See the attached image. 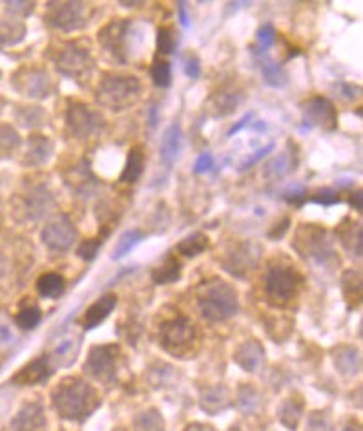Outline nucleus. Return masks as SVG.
Listing matches in <instances>:
<instances>
[{"label":"nucleus","mask_w":363,"mask_h":431,"mask_svg":"<svg viewBox=\"0 0 363 431\" xmlns=\"http://www.w3.org/2000/svg\"><path fill=\"white\" fill-rule=\"evenodd\" d=\"M53 408L68 421H84L99 406L97 391L82 379H64L52 393Z\"/></svg>","instance_id":"obj_1"},{"label":"nucleus","mask_w":363,"mask_h":431,"mask_svg":"<svg viewBox=\"0 0 363 431\" xmlns=\"http://www.w3.org/2000/svg\"><path fill=\"white\" fill-rule=\"evenodd\" d=\"M199 311L208 322H223L237 313L236 289L219 278H210L198 287Z\"/></svg>","instance_id":"obj_2"},{"label":"nucleus","mask_w":363,"mask_h":431,"mask_svg":"<svg viewBox=\"0 0 363 431\" xmlns=\"http://www.w3.org/2000/svg\"><path fill=\"white\" fill-rule=\"evenodd\" d=\"M142 92L141 81L128 73H106L101 79L95 99L104 108L112 112H123L139 101Z\"/></svg>","instance_id":"obj_3"},{"label":"nucleus","mask_w":363,"mask_h":431,"mask_svg":"<svg viewBox=\"0 0 363 431\" xmlns=\"http://www.w3.org/2000/svg\"><path fill=\"white\" fill-rule=\"evenodd\" d=\"M302 275L292 265L276 263L265 278V293L274 307H287L302 287Z\"/></svg>","instance_id":"obj_4"},{"label":"nucleus","mask_w":363,"mask_h":431,"mask_svg":"<svg viewBox=\"0 0 363 431\" xmlns=\"http://www.w3.org/2000/svg\"><path fill=\"white\" fill-rule=\"evenodd\" d=\"M57 70L75 82H86L94 70L90 50L80 43H68L57 55Z\"/></svg>","instance_id":"obj_5"},{"label":"nucleus","mask_w":363,"mask_h":431,"mask_svg":"<svg viewBox=\"0 0 363 431\" xmlns=\"http://www.w3.org/2000/svg\"><path fill=\"white\" fill-rule=\"evenodd\" d=\"M91 10L82 2H53L47 8L46 19L50 26L61 29L64 34H71L84 28L90 20Z\"/></svg>","instance_id":"obj_6"},{"label":"nucleus","mask_w":363,"mask_h":431,"mask_svg":"<svg viewBox=\"0 0 363 431\" xmlns=\"http://www.w3.org/2000/svg\"><path fill=\"white\" fill-rule=\"evenodd\" d=\"M106 126V119L101 112L82 103H73L66 112V129L77 139H90L99 136Z\"/></svg>","instance_id":"obj_7"},{"label":"nucleus","mask_w":363,"mask_h":431,"mask_svg":"<svg viewBox=\"0 0 363 431\" xmlns=\"http://www.w3.org/2000/svg\"><path fill=\"white\" fill-rule=\"evenodd\" d=\"M195 340V327L192 326L188 318L175 316L170 322H166L161 327L159 342L163 349L168 351L170 355H184Z\"/></svg>","instance_id":"obj_8"},{"label":"nucleus","mask_w":363,"mask_h":431,"mask_svg":"<svg viewBox=\"0 0 363 431\" xmlns=\"http://www.w3.org/2000/svg\"><path fill=\"white\" fill-rule=\"evenodd\" d=\"M121 351L117 346H95L90 349L84 370L99 382L108 384L117 377V362Z\"/></svg>","instance_id":"obj_9"},{"label":"nucleus","mask_w":363,"mask_h":431,"mask_svg":"<svg viewBox=\"0 0 363 431\" xmlns=\"http://www.w3.org/2000/svg\"><path fill=\"white\" fill-rule=\"evenodd\" d=\"M43 242L52 251H68L77 242L75 225L66 214H55L43 228Z\"/></svg>","instance_id":"obj_10"},{"label":"nucleus","mask_w":363,"mask_h":431,"mask_svg":"<svg viewBox=\"0 0 363 431\" xmlns=\"http://www.w3.org/2000/svg\"><path fill=\"white\" fill-rule=\"evenodd\" d=\"M130 28L132 20H114L106 24L99 31V43L104 52L114 55L115 61L126 62L128 61V37H130Z\"/></svg>","instance_id":"obj_11"},{"label":"nucleus","mask_w":363,"mask_h":431,"mask_svg":"<svg viewBox=\"0 0 363 431\" xmlns=\"http://www.w3.org/2000/svg\"><path fill=\"white\" fill-rule=\"evenodd\" d=\"M296 238V249L306 254V258L323 261L332 256V247L327 240V233L318 225H303V228L297 231Z\"/></svg>","instance_id":"obj_12"},{"label":"nucleus","mask_w":363,"mask_h":431,"mask_svg":"<svg viewBox=\"0 0 363 431\" xmlns=\"http://www.w3.org/2000/svg\"><path fill=\"white\" fill-rule=\"evenodd\" d=\"M303 123L306 126H316V129L330 130L336 129L338 124V112L336 106L332 105V101L323 97V95H316L303 105Z\"/></svg>","instance_id":"obj_13"},{"label":"nucleus","mask_w":363,"mask_h":431,"mask_svg":"<svg viewBox=\"0 0 363 431\" xmlns=\"http://www.w3.org/2000/svg\"><path fill=\"white\" fill-rule=\"evenodd\" d=\"M15 90L26 97L34 99H46L52 94V81L47 71L43 68H26L19 70L13 77Z\"/></svg>","instance_id":"obj_14"},{"label":"nucleus","mask_w":363,"mask_h":431,"mask_svg":"<svg viewBox=\"0 0 363 431\" xmlns=\"http://www.w3.org/2000/svg\"><path fill=\"white\" fill-rule=\"evenodd\" d=\"M261 258V249L254 243L245 242L234 247L227 254L225 267L237 278H246L258 267Z\"/></svg>","instance_id":"obj_15"},{"label":"nucleus","mask_w":363,"mask_h":431,"mask_svg":"<svg viewBox=\"0 0 363 431\" xmlns=\"http://www.w3.org/2000/svg\"><path fill=\"white\" fill-rule=\"evenodd\" d=\"M53 203H55V199H53L52 192L44 185L35 187L22 198V207L29 219L43 218L44 214L52 209Z\"/></svg>","instance_id":"obj_16"},{"label":"nucleus","mask_w":363,"mask_h":431,"mask_svg":"<svg viewBox=\"0 0 363 431\" xmlns=\"http://www.w3.org/2000/svg\"><path fill=\"white\" fill-rule=\"evenodd\" d=\"M11 428H13V431H44L46 418H44L43 406L37 402L26 404L19 411V415L13 418Z\"/></svg>","instance_id":"obj_17"},{"label":"nucleus","mask_w":363,"mask_h":431,"mask_svg":"<svg viewBox=\"0 0 363 431\" xmlns=\"http://www.w3.org/2000/svg\"><path fill=\"white\" fill-rule=\"evenodd\" d=\"M236 362L249 373L260 371L265 364V347L258 340L243 342L236 351Z\"/></svg>","instance_id":"obj_18"},{"label":"nucleus","mask_w":363,"mask_h":431,"mask_svg":"<svg viewBox=\"0 0 363 431\" xmlns=\"http://www.w3.org/2000/svg\"><path fill=\"white\" fill-rule=\"evenodd\" d=\"M115 305H117V296L115 294H104V296H101L97 302L91 303L88 311L84 313V316H82V320H80L82 329L90 331V329L97 327L99 323H103L106 316L114 311Z\"/></svg>","instance_id":"obj_19"},{"label":"nucleus","mask_w":363,"mask_h":431,"mask_svg":"<svg viewBox=\"0 0 363 431\" xmlns=\"http://www.w3.org/2000/svg\"><path fill=\"white\" fill-rule=\"evenodd\" d=\"M53 143L46 138V136H38L34 133L29 136L28 145H26V156H24V163L29 166H40L52 157L53 154Z\"/></svg>","instance_id":"obj_20"},{"label":"nucleus","mask_w":363,"mask_h":431,"mask_svg":"<svg viewBox=\"0 0 363 431\" xmlns=\"http://www.w3.org/2000/svg\"><path fill=\"white\" fill-rule=\"evenodd\" d=\"M50 373H52L50 360H47L46 356H40V358H35V360L29 362L26 367H22L19 373L15 374L13 382L20 386L38 384V382H44L50 377Z\"/></svg>","instance_id":"obj_21"},{"label":"nucleus","mask_w":363,"mask_h":431,"mask_svg":"<svg viewBox=\"0 0 363 431\" xmlns=\"http://www.w3.org/2000/svg\"><path fill=\"white\" fill-rule=\"evenodd\" d=\"M243 99H245V95L241 94V90H237L236 86L225 85L216 94H212L214 112H216L217 117L232 114V112H236V108L241 105Z\"/></svg>","instance_id":"obj_22"},{"label":"nucleus","mask_w":363,"mask_h":431,"mask_svg":"<svg viewBox=\"0 0 363 431\" xmlns=\"http://www.w3.org/2000/svg\"><path fill=\"white\" fill-rule=\"evenodd\" d=\"M68 183L66 185L70 187L75 194H90L91 190L97 187L99 181L95 180L94 174H91L90 163L88 161H80L79 165L73 166L70 170V175H68Z\"/></svg>","instance_id":"obj_23"},{"label":"nucleus","mask_w":363,"mask_h":431,"mask_svg":"<svg viewBox=\"0 0 363 431\" xmlns=\"http://www.w3.org/2000/svg\"><path fill=\"white\" fill-rule=\"evenodd\" d=\"M142 172H145V150H142V147L130 148L123 172L119 175V183L133 185L141 177Z\"/></svg>","instance_id":"obj_24"},{"label":"nucleus","mask_w":363,"mask_h":431,"mask_svg":"<svg viewBox=\"0 0 363 431\" xmlns=\"http://www.w3.org/2000/svg\"><path fill=\"white\" fill-rule=\"evenodd\" d=\"M181 150H183V132H181L179 124L175 123L165 132V138L161 143V157L166 165H174Z\"/></svg>","instance_id":"obj_25"},{"label":"nucleus","mask_w":363,"mask_h":431,"mask_svg":"<svg viewBox=\"0 0 363 431\" xmlns=\"http://www.w3.org/2000/svg\"><path fill=\"white\" fill-rule=\"evenodd\" d=\"M332 360H334L336 370L340 371L341 374H356L362 367V362H360V353L354 347H336L332 351Z\"/></svg>","instance_id":"obj_26"},{"label":"nucleus","mask_w":363,"mask_h":431,"mask_svg":"<svg viewBox=\"0 0 363 431\" xmlns=\"http://www.w3.org/2000/svg\"><path fill=\"white\" fill-rule=\"evenodd\" d=\"M230 406V393L225 386H216L205 391L201 397V408L207 413H219Z\"/></svg>","instance_id":"obj_27"},{"label":"nucleus","mask_w":363,"mask_h":431,"mask_svg":"<svg viewBox=\"0 0 363 431\" xmlns=\"http://www.w3.org/2000/svg\"><path fill=\"white\" fill-rule=\"evenodd\" d=\"M179 276H181L179 261H177V258L175 256L168 254V256L154 269V272H151V280L159 285H166L179 280Z\"/></svg>","instance_id":"obj_28"},{"label":"nucleus","mask_w":363,"mask_h":431,"mask_svg":"<svg viewBox=\"0 0 363 431\" xmlns=\"http://www.w3.org/2000/svg\"><path fill=\"white\" fill-rule=\"evenodd\" d=\"M303 413V398L299 395H292L288 397L281 408H279V418L283 422L285 426L290 428V430H296L297 422L302 418Z\"/></svg>","instance_id":"obj_29"},{"label":"nucleus","mask_w":363,"mask_h":431,"mask_svg":"<svg viewBox=\"0 0 363 431\" xmlns=\"http://www.w3.org/2000/svg\"><path fill=\"white\" fill-rule=\"evenodd\" d=\"M338 234L341 236L343 245L353 252L354 256H362V227H358V223L347 219L340 227Z\"/></svg>","instance_id":"obj_30"},{"label":"nucleus","mask_w":363,"mask_h":431,"mask_svg":"<svg viewBox=\"0 0 363 431\" xmlns=\"http://www.w3.org/2000/svg\"><path fill=\"white\" fill-rule=\"evenodd\" d=\"M64 278L57 272H47L43 275L37 282V291L44 298H59L64 293Z\"/></svg>","instance_id":"obj_31"},{"label":"nucleus","mask_w":363,"mask_h":431,"mask_svg":"<svg viewBox=\"0 0 363 431\" xmlns=\"http://www.w3.org/2000/svg\"><path fill=\"white\" fill-rule=\"evenodd\" d=\"M297 163V157L296 154H290V152H283L281 156L276 157L272 163H270L269 166H267V170H265V177H272V180H278V177H283V175H287L288 172L292 170L294 166H296Z\"/></svg>","instance_id":"obj_32"},{"label":"nucleus","mask_w":363,"mask_h":431,"mask_svg":"<svg viewBox=\"0 0 363 431\" xmlns=\"http://www.w3.org/2000/svg\"><path fill=\"white\" fill-rule=\"evenodd\" d=\"M208 249V238L203 233H193L188 238L181 240L179 245H177V251L181 252V256L186 258H195L199 256L201 252H205Z\"/></svg>","instance_id":"obj_33"},{"label":"nucleus","mask_w":363,"mask_h":431,"mask_svg":"<svg viewBox=\"0 0 363 431\" xmlns=\"http://www.w3.org/2000/svg\"><path fill=\"white\" fill-rule=\"evenodd\" d=\"M133 426L135 431H165V421L157 409L148 408L137 415Z\"/></svg>","instance_id":"obj_34"},{"label":"nucleus","mask_w":363,"mask_h":431,"mask_svg":"<svg viewBox=\"0 0 363 431\" xmlns=\"http://www.w3.org/2000/svg\"><path fill=\"white\" fill-rule=\"evenodd\" d=\"M343 293L350 307L362 303V276L354 269L347 270L343 275Z\"/></svg>","instance_id":"obj_35"},{"label":"nucleus","mask_w":363,"mask_h":431,"mask_svg":"<svg viewBox=\"0 0 363 431\" xmlns=\"http://www.w3.org/2000/svg\"><path fill=\"white\" fill-rule=\"evenodd\" d=\"M20 145L19 133L10 124H0V159L10 157Z\"/></svg>","instance_id":"obj_36"},{"label":"nucleus","mask_w":363,"mask_h":431,"mask_svg":"<svg viewBox=\"0 0 363 431\" xmlns=\"http://www.w3.org/2000/svg\"><path fill=\"white\" fill-rule=\"evenodd\" d=\"M150 75L154 85L159 88H166L172 85V66L170 62L163 61V59H156L150 66Z\"/></svg>","instance_id":"obj_37"},{"label":"nucleus","mask_w":363,"mask_h":431,"mask_svg":"<svg viewBox=\"0 0 363 431\" xmlns=\"http://www.w3.org/2000/svg\"><path fill=\"white\" fill-rule=\"evenodd\" d=\"M17 119L26 129H35V126H43L46 123V112L38 106H26V108H20Z\"/></svg>","instance_id":"obj_38"},{"label":"nucleus","mask_w":363,"mask_h":431,"mask_svg":"<svg viewBox=\"0 0 363 431\" xmlns=\"http://www.w3.org/2000/svg\"><path fill=\"white\" fill-rule=\"evenodd\" d=\"M177 48V37H175V31L168 26H161L157 29V52L163 53V55H170L175 52Z\"/></svg>","instance_id":"obj_39"},{"label":"nucleus","mask_w":363,"mask_h":431,"mask_svg":"<svg viewBox=\"0 0 363 431\" xmlns=\"http://www.w3.org/2000/svg\"><path fill=\"white\" fill-rule=\"evenodd\" d=\"M40 318H43L40 309L29 305V307L20 309L15 320H17V326H19L20 329H24V331H31V329H35V327L40 323Z\"/></svg>","instance_id":"obj_40"},{"label":"nucleus","mask_w":363,"mask_h":431,"mask_svg":"<svg viewBox=\"0 0 363 431\" xmlns=\"http://www.w3.org/2000/svg\"><path fill=\"white\" fill-rule=\"evenodd\" d=\"M26 35V26L19 22H0V43L17 44Z\"/></svg>","instance_id":"obj_41"},{"label":"nucleus","mask_w":363,"mask_h":431,"mask_svg":"<svg viewBox=\"0 0 363 431\" xmlns=\"http://www.w3.org/2000/svg\"><path fill=\"white\" fill-rule=\"evenodd\" d=\"M141 240H142V234L137 233V231H128V233H124L123 236H121V240H119L117 247H115V252H114L115 260H121L123 256H126L128 252L132 251L133 247L139 245Z\"/></svg>","instance_id":"obj_42"},{"label":"nucleus","mask_w":363,"mask_h":431,"mask_svg":"<svg viewBox=\"0 0 363 431\" xmlns=\"http://www.w3.org/2000/svg\"><path fill=\"white\" fill-rule=\"evenodd\" d=\"M77 351H79L77 340H64L61 346L55 349V360L59 362V365H70L71 362L75 360Z\"/></svg>","instance_id":"obj_43"},{"label":"nucleus","mask_w":363,"mask_h":431,"mask_svg":"<svg viewBox=\"0 0 363 431\" xmlns=\"http://www.w3.org/2000/svg\"><path fill=\"white\" fill-rule=\"evenodd\" d=\"M239 406L243 411H254L260 406V395L250 386H243L239 393Z\"/></svg>","instance_id":"obj_44"},{"label":"nucleus","mask_w":363,"mask_h":431,"mask_svg":"<svg viewBox=\"0 0 363 431\" xmlns=\"http://www.w3.org/2000/svg\"><path fill=\"white\" fill-rule=\"evenodd\" d=\"M261 71H263L265 79H267L269 85L281 86L285 82L283 71H281V68H279L278 64H274V62H270V61L263 62V64H261Z\"/></svg>","instance_id":"obj_45"},{"label":"nucleus","mask_w":363,"mask_h":431,"mask_svg":"<svg viewBox=\"0 0 363 431\" xmlns=\"http://www.w3.org/2000/svg\"><path fill=\"white\" fill-rule=\"evenodd\" d=\"M103 245V238H94V240H86V242H82L79 245V249H77V254H79L82 260H94L95 256H97V251H99V247Z\"/></svg>","instance_id":"obj_46"},{"label":"nucleus","mask_w":363,"mask_h":431,"mask_svg":"<svg viewBox=\"0 0 363 431\" xmlns=\"http://www.w3.org/2000/svg\"><path fill=\"white\" fill-rule=\"evenodd\" d=\"M311 199L314 203H320L323 205V207H330V205H336L340 201V196L336 194L332 189H320L318 192L312 194Z\"/></svg>","instance_id":"obj_47"},{"label":"nucleus","mask_w":363,"mask_h":431,"mask_svg":"<svg viewBox=\"0 0 363 431\" xmlns=\"http://www.w3.org/2000/svg\"><path fill=\"white\" fill-rule=\"evenodd\" d=\"M255 37H258V43L261 44V48L267 50V48L272 46L274 41H276V29L272 28V24H263V26L258 29Z\"/></svg>","instance_id":"obj_48"},{"label":"nucleus","mask_w":363,"mask_h":431,"mask_svg":"<svg viewBox=\"0 0 363 431\" xmlns=\"http://www.w3.org/2000/svg\"><path fill=\"white\" fill-rule=\"evenodd\" d=\"M183 64L184 73H186L190 79H198V77L201 75V62H199V59L195 57V55H188L186 59H183Z\"/></svg>","instance_id":"obj_49"},{"label":"nucleus","mask_w":363,"mask_h":431,"mask_svg":"<svg viewBox=\"0 0 363 431\" xmlns=\"http://www.w3.org/2000/svg\"><path fill=\"white\" fill-rule=\"evenodd\" d=\"M272 150H274V143H272V145H267V147H263V148H261V150L254 152V156L250 157L249 161L243 163V165H241L239 170H249L250 166H254L255 163L261 161V159H263V157L267 156V154H270V152H272Z\"/></svg>","instance_id":"obj_50"},{"label":"nucleus","mask_w":363,"mask_h":431,"mask_svg":"<svg viewBox=\"0 0 363 431\" xmlns=\"http://www.w3.org/2000/svg\"><path fill=\"white\" fill-rule=\"evenodd\" d=\"M214 166V157L210 154H201V156L195 159V165H193V170L198 174H205Z\"/></svg>","instance_id":"obj_51"},{"label":"nucleus","mask_w":363,"mask_h":431,"mask_svg":"<svg viewBox=\"0 0 363 431\" xmlns=\"http://www.w3.org/2000/svg\"><path fill=\"white\" fill-rule=\"evenodd\" d=\"M305 189H297V190H292V192H287L285 194V199H287L288 203H294V205H303V201H305Z\"/></svg>","instance_id":"obj_52"},{"label":"nucleus","mask_w":363,"mask_h":431,"mask_svg":"<svg viewBox=\"0 0 363 431\" xmlns=\"http://www.w3.org/2000/svg\"><path fill=\"white\" fill-rule=\"evenodd\" d=\"M250 119H252V114H250V112H249V114H246L245 117L241 119V121H237V123L234 124V126H232L230 130H228V136H234V133H237V132H239L241 129H245L246 124L250 123Z\"/></svg>","instance_id":"obj_53"},{"label":"nucleus","mask_w":363,"mask_h":431,"mask_svg":"<svg viewBox=\"0 0 363 431\" xmlns=\"http://www.w3.org/2000/svg\"><path fill=\"white\" fill-rule=\"evenodd\" d=\"M349 203L353 205V209H356V210H358V212H362V189L356 190L354 194H350Z\"/></svg>","instance_id":"obj_54"},{"label":"nucleus","mask_w":363,"mask_h":431,"mask_svg":"<svg viewBox=\"0 0 363 431\" xmlns=\"http://www.w3.org/2000/svg\"><path fill=\"white\" fill-rule=\"evenodd\" d=\"M288 225H290V218H283V219H281V223L278 225V233H272V234H269V236L270 238H281V234L287 233Z\"/></svg>","instance_id":"obj_55"},{"label":"nucleus","mask_w":363,"mask_h":431,"mask_svg":"<svg viewBox=\"0 0 363 431\" xmlns=\"http://www.w3.org/2000/svg\"><path fill=\"white\" fill-rule=\"evenodd\" d=\"M179 19H181V24H183L184 28H188V26H190L188 10H186V4H183V2H179Z\"/></svg>","instance_id":"obj_56"},{"label":"nucleus","mask_w":363,"mask_h":431,"mask_svg":"<svg viewBox=\"0 0 363 431\" xmlns=\"http://www.w3.org/2000/svg\"><path fill=\"white\" fill-rule=\"evenodd\" d=\"M184 431H216L212 426H207V424H190Z\"/></svg>","instance_id":"obj_57"},{"label":"nucleus","mask_w":363,"mask_h":431,"mask_svg":"<svg viewBox=\"0 0 363 431\" xmlns=\"http://www.w3.org/2000/svg\"><path fill=\"white\" fill-rule=\"evenodd\" d=\"M4 105H6V101L2 99V97H0V112H2V108H4Z\"/></svg>","instance_id":"obj_58"},{"label":"nucleus","mask_w":363,"mask_h":431,"mask_svg":"<svg viewBox=\"0 0 363 431\" xmlns=\"http://www.w3.org/2000/svg\"><path fill=\"white\" fill-rule=\"evenodd\" d=\"M115 431H124V430H121V428H119V430H115Z\"/></svg>","instance_id":"obj_59"}]
</instances>
